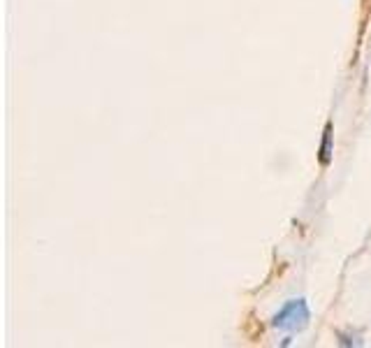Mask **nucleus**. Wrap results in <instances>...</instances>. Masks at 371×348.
<instances>
[{"label":"nucleus","mask_w":371,"mask_h":348,"mask_svg":"<svg viewBox=\"0 0 371 348\" xmlns=\"http://www.w3.org/2000/svg\"><path fill=\"white\" fill-rule=\"evenodd\" d=\"M332 158H334V121L330 119L323 128L321 144H318V163H321V167H330Z\"/></svg>","instance_id":"f03ea898"},{"label":"nucleus","mask_w":371,"mask_h":348,"mask_svg":"<svg viewBox=\"0 0 371 348\" xmlns=\"http://www.w3.org/2000/svg\"><path fill=\"white\" fill-rule=\"evenodd\" d=\"M311 320V309L306 305L304 297H297V300H288L283 307L274 314L272 327L274 330H283V332H302L309 327Z\"/></svg>","instance_id":"f257e3e1"},{"label":"nucleus","mask_w":371,"mask_h":348,"mask_svg":"<svg viewBox=\"0 0 371 348\" xmlns=\"http://www.w3.org/2000/svg\"><path fill=\"white\" fill-rule=\"evenodd\" d=\"M337 339H339V346H362V339L360 334H353V332H343V330H337Z\"/></svg>","instance_id":"7ed1b4c3"}]
</instances>
